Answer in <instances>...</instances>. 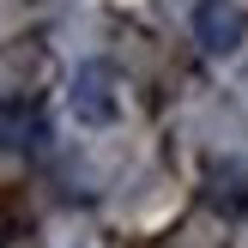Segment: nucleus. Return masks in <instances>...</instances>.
<instances>
[{
  "mask_svg": "<svg viewBox=\"0 0 248 248\" xmlns=\"http://www.w3.org/2000/svg\"><path fill=\"white\" fill-rule=\"evenodd\" d=\"M43 140V115H36V103H24L18 91L6 97V152H24V145Z\"/></svg>",
  "mask_w": 248,
  "mask_h": 248,
  "instance_id": "7ed1b4c3",
  "label": "nucleus"
},
{
  "mask_svg": "<svg viewBox=\"0 0 248 248\" xmlns=\"http://www.w3.org/2000/svg\"><path fill=\"white\" fill-rule=\"evenodd\" d=\"M73 115L85 121V127H109V121L121 115V97H115V73L103 67V61H85L79 73H73V91H67Z\"/></svg>",
  "mask_w": 248,
  "mask_h": 248,
  "instance_id": "f257e3e1",
  "label": "nucleus"
},
{
  "mask_svg": "<svg viewBox=\"0 0 248 248\" xmlns=\"http://www.w3.org/2000/svg\"><path fill=\"white\" fill-rule=\"evenodd\" d=\"M194 43L206 55H236L248 43V12L236 0H194Z\"/></svg>",
  "mask_w": 248,
  "mask_h": 248,
  "instance_id": "f03ea898",
  "label": "nucleus"
}]
</instances>
